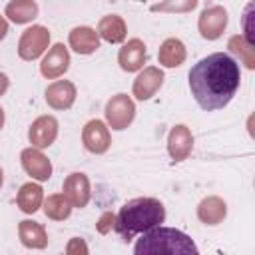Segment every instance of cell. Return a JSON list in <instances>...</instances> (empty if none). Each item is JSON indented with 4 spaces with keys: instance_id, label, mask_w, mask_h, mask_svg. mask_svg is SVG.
Listing matches in <instances>:
<instances>
[{
    "instance_id": "cell-7",
    "label": "cell",
    "mask_w": 255,
    "mask_h": 255,
    "mask_svg": "<svg viewBox=\"0 0 255 255\" xmlns=\"http://www.w3.org/2000/svg\"><path fill=\"white\" fill-rule=\"evenodd\" d=\"M58 137V120L54 116H40L28 129V139L36 149L48 147Z\"/></svg>"
},
{
    "instance_id": "cell-17",
    "label": "cell",
    "mask_w": 255,
    "mask_h": 255,
    "mask_svg": "<svg viewBox=\"0 0 255 255\" xmlns=\"http://www.w3.org/2000/svg\"><path fill=\"white\" fill-rule=\"evenodd\" d=\"M18 235H20L22 245H26L28 249H44L48 245V233L44 225H40L38 221H32V219L20 221Z\"/></svg>"
},
{
    "instance_id": "cell-19",
    "label": "cell",
    "mask_w": 255,
    "mask_h": 255,
    "mask_svg": "<svg viewBox=\"0 0 255 255\" xmlns=\"http://www.w3.org/2000/svg\"><path fill=\"white\" fill-rule=\"evenodd\" d=\"M126 34H128V28H126V22L122 16L118 14H110V16H104L98 24V36L104 38L106 42L110 44H120L126 40Z\"/></svg>"
},
{
    "instance_id": "cell-14",
    "label": "cell",
    "mask_w": 255,
    "mask_h": 255,
    "mask_svg": "<svg viewBox=\"0 0 255 255\" xmlns=\"http://www.w3.org/2000/svg\"><path fill=\"white\" fill-rule=\"evenodd\" d=\"M193 147V135L187 126H173L167 135V151L173 161H183L191 153Z\"/></svg>"
},
{
    "instance_id": "cell-30",
    "label": "cell",
    "mask_w": 255,
    "mask_h": 255,
    "mask_svg": "<svg viewBox=\"0 0 255 255\" xmlns=\"http://www.w3.org/2000/svg\"><path fill=\"white\" fill-rule=\"evenodd\" d=\"M2 126H4V110L0 108V129H2Z\"/></svg>"
},
{
    "instance_id": "cell-4",
    "label": "cell",
    "mask_w": 255,
    "mask_h": 255,
    "mask_svg": "<svg viewBox=\"0 0 255 255\" xmlns=\"http://www.w3.org/2000/svg\"><path fill=\"white\" fill-rule=\"evenodd\" d=\"M135 118V106L128 94H116L106 104V120L112 129H126Z\"/></svg>"
},
{
    "instance_id": "cell-9",
    "label": "cell",
    "mask_w": 255,
    "mask_h": 255,
    "mask_svg": "<svg viewBox=\"0 0 255 255\" xmlns=\"http://www.w3.org/2000/svg\"><path fill=\"white\" fill-rule=\"evenodd\" d=\"M20 159H22L24 171H26L32 179H36V181H48V179H50V175H52V163H50V159H48L40 149H36V147H26V149L22 151Z\"/></svg>"
},
{
    "instance_id": "cell-21",
    "label": "cell",
    "mask_w": 255,
    "mask_h": 255,
    "mask_svg": "<svg viewBox=\"0 0 255 255\" xmlns=\"http://www.w3.org/2000/svg\"><path fill=\"white\" fill-rule=\"evenodd\" d=\"M42 199H44V193H42V187L38 183H24L18 191V207L24 211V213H36L42 205Z\"/></svg>"
},
{
    "instance_id": "cell-11",
    "label": "cell",
    "mask_w": 255,
    "mask_h": 255,
    "mask_svg": "<svg viewBox=\"0 0 255 255\" xmlns=\"http://www.w3.org/2000/svg\"><path fill=\"white\" fill-rule=\"evenodd\" d=\"M68 68H70V54L64 44H54L40 64V72L48 80L60 78Z\"/></svg>"
},
{
    "instance_id": "cell-20",
    "label": "cell",
    "mask_w": 255,
    "mask_h": 255,
    "mask_svg": "<svg viewBox=\"0 0 255 255\" xmlns=\"http://www.w3.org/2000/svg\"><path fill=\"white\" fill-rule=\"evenodd\" d=\"M185 46L181 40L177 38H167L161 46H159V52H157V58H159V64L165 66V68H175V66H181L185 62Z\"/></svg>"
},
{
    "instance_id": "cell-26",
    "label": "cell",
    "mask_w": 255,
    "mask_h": 255,
    "mask_svg": "<svg viewBox=\"0 0 255 255\" xmlns=\"http://www.w3.org/2000/svg\"><path fill=\"white\" fill-rule=\"evenodd\" d=\"M66 255H90L88 243L82 237H72L66 245Z\"/></svg>"
},
{
    "instance_id": "cell-12",
    "label": "cell",
    "mask_w": 255,
    "mask_h": 255,
    "mask_svg": "<svg viewBox=\"0 0 255 255\" xmlns=\"http://www.w3.org/2000/svg\"><path fill=\"white\" fill-rule=\"evenodd\" d=\"M72 207H86L90 201V181L86 173H70L64 179V193H62Z\"/></svg>"
},
{
    "instance_id": "cell-8",
    "label": "cell",
    "mask_w": 255,
    "mask_h": 255,
    "mask_svg": "<svg viewBox=\"0 0 255 255\" xmlns=\"http://www.w3.org/2000/svg\"><path fill=\"white\" fill-rule=\"evenodd\" d=\"M82 141H84L88 151H92V153H106L110 143H112V137H110V131H108V128H106V124L102 120H90L84 126Z\"/></svg>"
},
{
    "instance_id": "cell-3",
    "label": "cell",
    "mask_w": 255,
    "mask_h": 255,
    "mask_svg": "<svg viewBox=\"0 0 255 255\" xmlns=\"http://www.w3.org/2000/svg\"><path fill=\"white\" fill-rule=\"evenodd\" d=\"M133 255H199V251L187 233L159 225L135 241Z\"/></svg>"
},
{
    "instance_id": "cell-2",
    "label": "cell",
    "mask_w": 255,
    "mask_h": 255,
    "mask_svg": "<svg viewBox=\"0 0 255 255\" xmlns=\"http://www.w3.org/2000/svg\"><path fill=\"white\" fill-rule=\"evenodd\" d=\"M165 221V207L155 197H135L122 205L116 215L114 229L124 241L133 239L137 233H147Z\"/></svg>"
},
{
    "instance_id": "cell-28",
    "label": "cell",
    "mask_w": 255,
    "mask_h": 255,
    "mask_svg": "<svg viewBox=\"0 0 255 255\" xmlns=\"http://www.w3.org/2000/svg\"><path fill=\"white\" fill-rule=\"evenodd\" d=\"M8 86H10V80H8V76L0 72V96H2V94L8 90Z\"/></svg>"
},
{
    "instance_id": "cell-31",
    "label": "cell",
    "mask_w": 255,
    "mask_h": 255,
    "mask_svg": "<svg viewBox=\"0 0 255 255\" xmlns=\"http://www.w3.org/2000/svg\"><path fill=\"white\" fill-rule=\"evenodd\" d=\"M2 181H4V173H2V167H0V187H2Z\"/></svg>"
},
{
    "instance_id": "cell-6",
    "label": "cell",
    "mask_w": 255,
    "mask_h": 255,
    "mask_svg": "<svg viewBox=\"0 0 255 255\" xmlns=\"http://www.w3.org/2000/svg\"><path fill=\"white\" fill-rule=\"evenodd\" d=\"M227 26V10L219 4H213V6H207L201 16H199V22H197V28H199V34L205 38V40H217L223 30Z\"/></svg>"
},
{
    "instance_id": "cell-15",
    "label": "cell",
    "mask_w": 255,
    "mask_h": 255,
    "mask_svg": "<svg viewBox=\"0 0 255 255\" xmlns=\"http://www.w3.org/2000/svg\"><path fill=\"white\" fill-rule=\"evenodd\" d=\"M46 102L54 110H68L76 102V86L70 80H58L46 88Z\"/></svg>"
},
{
    "instance_id": "cell-24",
    "label": "cell",
    "mask_w": 255,
    "mask_h": 255,
    "mask_svg": "<svg viewBox=\"0 0 255 255\" xmlns=\"http://www.w3.org/2000/svg\"><path fill=\"white\" fill-rule=\"evenodd\" d=\"M229 50L243 60V64L253 70L255 68V48L243 40V36H231L229 38Z\"/></svg>"
},
{
    "instance_id": "cell-29",
    "label": "cell",
    "mask_w": 255,
    "mask_h": 255,
    "mask_svg": "<svg viewBox=\"0 0 255 255\" xmlns=\"http://www.w3.org/2000/svg\"><path fill=\"white\" fill-rule=\"evenodd\" d=\"M8 34V22L4 20V16H0V40Z\"/></svg>"
},
{
    "instance_id": "cell-22",
    "label": "cell",
    "mask_w": 255,
    "mask_h": 255,
    "mask_svg": "<svg viewBox=\"0 0 255 255\" xmlns=\"http://www.w3.org/2000/svg\"><path fill=\"white\" fill-rule=\"evenodd\" d=\"M6 16L16 24L32 22L38 16V4L32 0H14L6 6Z\"/></svg>"
},
{
    "instance_id": "cell-16",
    "label": "cell",
    "mask_w": 255,
    "mask_h": 255,
    "mask_svg": "<svg viewBox=\"0 0 255 255\" xmlns=\"http://www.w3.org/2000/svg\"><path fill=\"white\" fill-rule=\"evenodd\" d=\"M70 46L78 54H94L100 48V36L94 28L90 26H78L70 32Z\"/></svg>"
},
{
    "instance_id": "cell-1",
    "label": "cell",
    "mask_w": 255,
    "mask_h": 255,
    "mask_svg": "<svg viewBox=\"0 0 255 255\" xmlns=\"http://www.w3.org/2000/svg\"><path fill=\"white\" fill-rule=\"evenodd\" d=\"M239 64L223 52L201 58L189 70V90L201 110L213 112L225 108L239 90Z\"/></svg>"
},
{
    "instance_id": "cell-10",
    "label": "cell",
    "mask_w": 255,
    "mask_h": 255,
    "mask_svg": "<svg viewBox=\"0 0 255 255\" xmlns=\"http://www.w3.org/2000/svg\"><path fill=\"white\" fill-rule=\"evenodd\" d=\"M145 60H147V50L139 38H131L120 48L118 62L124 72H137L139 68H143Z\"/></svg>"
},
{
    "instance_id": "cell-23",
    "label": "cell",
    "mask_w": 255,
    "mask_h": 255,
    "mask_svg": "<svg viewBox=\"0 0 255 255\" xmlns=\"http://www.w3.org/2000/svg\"><path fill=\"white\" fill-rule=\"evenodd\" d=\"M44 213H46V217H50L54 221H64V219L70 217L72 205L62 193H56V195H50L44 201Z\"/></svg>"
},
{
    "instance_id": "cell-27",
    "label": "cell",
    "mask_w": 255,
    "mask_h": 255,
    "mask_svg": "<svg viewBox=\"0 0 255 255\" xmlns=\"http://www.w3.org/2000/svg\"><path fill=\"white\" fill-rule=\"evenodd\" d=\"M116 225V215L112 213V211H106L102 217H100V221H98V231L102 233V235H106V233H110L112 231V227Z\"/></svg>"
},
{
    "instance_id": "cell-5",
    "label": "cell",
    "mask_w": 255,
    "mask_h": 255,
    "mask_svg": "<svg viewBox=\"0 0 255 255\" xmlns=\"http://www.w3.org/2000/svg\"><path fill=\"white\" fill-rule=\"evenodd\" d=\"M50 44V30L44 26H30L28 30L22 32L20 42H18V56L22 60H36L38 56L44 54V50Z\"/></svg>"
},
{
    "instance_id": "cell-25",
    "label": "cell",
    "mask_w": 255,
    "mask_h": 255,
    "mask_svg": "<svg viewBox=\"0 0 255 255\" xmlns=\"http://www.w3.org/2000/svg\"><path fill=\"white\" fill-rule=\"evenodd\" d=\"M197 6V2L195 0H187V2H163V4H153L151 6V10L153 12H167V10H171V12H187V10H193Z\"/></svg>"
},
{
    "instance_id": "cell-18",
    "label": "cell",
    "mask_w": 255,
    "mask_h": 255,
    "mask_svg": "<svg viewBox=\"0 0 255 255\" xmlns=\"http://www.w3.org/2000/svg\"><path fill=\"white\" fill-rule=\"evenodd\" d=\"M225 215H227V205L217 195H209L197 205V217L205 225H217L225 219Z\"/></svg>"
},
{
    "instance_id": "cell-13",
    "label": "cell",
    "mask_w": 255,
    "mask_h": 255,
    "mask_svg": "<svg viewBox=\"0 0 255 255\" xmlns=\"http://www.w3.org/2000/svg\"><path fill=\"white\" fill-rule=\"evenodd\" d=\"M163 84V72L155 66H147L143 68V72H139V76L133 80V96L137 100H149Z\"/></svg>"
}]
</instances>
